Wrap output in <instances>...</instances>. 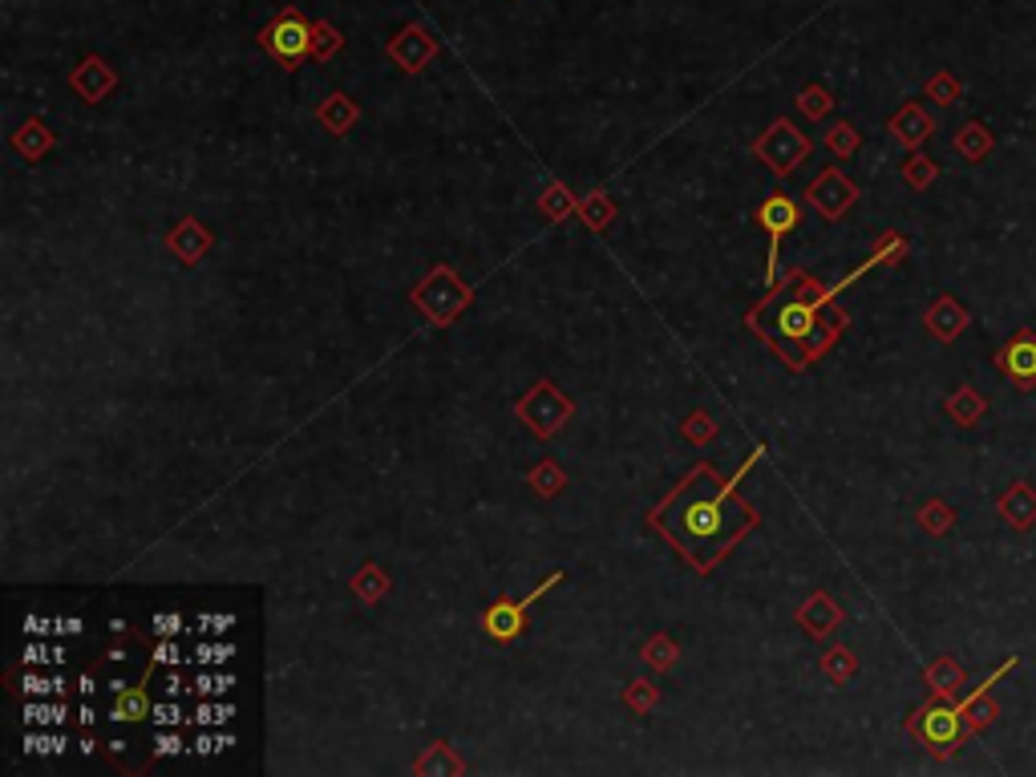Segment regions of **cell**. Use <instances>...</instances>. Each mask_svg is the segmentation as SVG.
Here are the masks:
<instances>
[{"label":"cell","instance_id":"1","mask_svg":"<svg viewBox=\"0 0 1036 777\" xmlns=\"http://www.w3.org/2000/svg\"><path fill=\"white\" fill-rule=\"evenodd\" d=\"M911 737H915L923 749H931L935 757H952L960 745L972 737V725H967V713L960 701H943V696H935L931 705L915 708V717H911Z\"/></svg>","mask_w":1036,"mask_h":777},{"label":"cell","instance_id":"2","mask_svg":"<svg viewBox=\"0 0 1036 777\" xmlns=\"http://www.w3.org/2000/svg\"><path fill=\"white\" fill-rule=\"evenodd\" d=\"M312 41H317V24H308L296 9H283L280 17L259 33V45L268 49L276 61L292 65V70L312 53Z\"/></svg>","mask_w":1036,"mask_h":777},{"label":"cell","instance_id":"3","mask_svg":"<svg viewBox=\"0 0 1036 777\" xmlns=\"http://www.w3.org/2000/svg\"><path fill=\"white\" fill-rule=\"evenodd\" d=\"M996 369L1008 385L1025 388V393L1036 388V332L1021 329L1016 336H1008V344L996 353Z\"/></svg>","mask_w":1036,"mask_h":777},{"label":"cell","instance_id":"4","mask_svg":"<svg viewBox=\"0 0 1036 777\" xmlns=\"http://www.w3.org/2000/svg\"><path fill=\"white\" fill-rule=\"evenodd\" d=\"M757 224L769 231V283L777 280V248H781V239L798 227V203L789 199V195H781V190H774L762 207H757Z\"/></svg>","mask_w":1036,"mask_h":777},{"label":"cell","instance_id":"5","mask_svg":"<svg viewBox=\"0 0 1036 777\" xmlns=\"http://www.w3.org/2000/svg\"><path fill=\"white\" fill-rule=\"evenodd\" d=\"M559 579H563V576H551V579H547V583H539V588L530 591L527 600H518V603L503 600V603H495V608L486 612V620H483L486 636H490V640H498V644H507V640H515L518 632H522V615H527V608H530V603H535V600H539V595H542V591H547V588H555Z\"/></svg>","mask_w":1036,"mask_h":777},{"label":"cell","instance_id":"6","mask_svg":"<svg viewBox=\"0 0 1036 777\" xmlns=\"http://www.w3.org/2000/svg\"><path fill=\"white\" fill-rule=\"evenodd\" d=\"M967 320H972V312H967L955 296H940V300L928 308L923 324H928V332L935 336V341L952 344V341H960V332L967 329Z\"/></svg>","mask_w":1036,"mask_h":777},{"label":"cell","instance_id":"7","mask_svg":"<svg viewBox=\"0 0 1036 777\" xmlns=\"http://www.w3.org/2000/svg\"><path fill=\"white\" fill-rule=\"evenodd\" d=\"M996 510H1001V518L1008 522V527L1021 530V535H1028V530L1036 527V490L1028 483H1021V478H1016V483L1001 495Z\"/></svg>","mask_w":1036,"mask_h":777},{"label":"cell","instance_id":"8","mask_svg":"<svg viewBox=\"0 0 1036 777\" xmlns=\"http://www.w3.org/2000/svg\"><path fill=\"white\" fill-rule=\"evenodd\" d=\"M891 130L899 134V142H906L911 151H919V146H923L931 134H935V118H931L923 106H915V102H911V106H903L895 118H891Z\"/></svg>","mask_w":1036,"mask_h":777},{"label":"cell","instance_id":"9","mask_svg":"<svg viewBox=\"0 0 1036 777\" xmlns=\"http://www.w3.org/2000/svg\"><path fill=\"white\" fill-rule=\"evenodd\" d=\"M988 413V397L980 393V388H972V385H960L947 397V417H952L960 429H972V425H980V417Z\"/></svg>","mask_w":1036,"mask_h":777},{"label":"cell","instance_id":"10","mask_svg":"<svg viewBox=\"0 0 1036 777\" xmlns=\"http://www.w3.org/2000/svg\"><path fill=\"white\" fill-rule=\"evenodd\" d=\"M928 681H931V693H935V696H943V701H955V696L964 693L967 676H964V669H960L952 656H940L928 669Z\"/></svg>","mask_w":1036,"mask_h":777},{"label":"cell","instance_id":"11","mask_svg":"<svg viewBox=\"0 0 1036 777\" xmlns=\"http://www.w3.org/2000/svg\"><path fill=\"white\" fill-rule=\"evenodd\" d=\"M814 203H818L826 215H842L850 203H854V187H850L842 175H835V170H830V175H826L822 183L814 187Z\"/></svg>","mask_w":1036,"mask_h":777},{"label":"cell","instance_id":"12","mask_svg":"<svg viewBox=\"0 0 1036 777\" xmlns=\"http://www.w3.org/2000/svg\"><path fill=\"white\" fill-rule=\"evenodd\" d=\"M996 151V138L984 122H967L960 134H955V154H964L967 163H984L988 154Z\"/></svg>","mask_w":1036,"mask_h":777},{"label":"cell","instance_id":"13","mask_svg":"<svg viewBox=\"0 0 1036 777\" xmlns=\"http://www.w3.org/2000/svg\"><path fill=\"white\" fill-rule=\"evenodd\" d=\"M814 312H818V304H786L781 312H777V332L781 336H794V341H806L814 332Z\"/></svg>","mask_w":1036,"mask_h":777},{"label":"cell","instance_id":"14","mask_svg":"<svg viewBox=\"0 0 1036 777\" xmlns=\"http://www.w3.org/2000/svg\"><path fill=\"white\" fill-rule=\"evenodd\" d=\"M151 701H146V688L142 684H130L126 693H118V705L110 713V721H146L151 717Z\"/></svg>","mask_w":1036,"mask_h":777},{"label":"cell","instance_id":"15","mask_svg":"<svg viewBox=\"0 0 1036 777\" xmlns=\"http://www.w3.org/2000/svg\"><path fill=\"white\" fill-rule=\"evenodd\" d=\"M231 660H236V644L227 636L199 640V644H195V664H203V669H227Z\"/></svg>","mask_w":1036,"mask_h":777},{"label":"cell","instance_id":"16","mask_svg":"<svg viewBox=\"0 0 1036 777\" xmlns=\"http://www.w3.org/2000/svg\"><path fill=\"white\" fill-rule=\"evenodd\" d=\"M919 522H923V530H928V535H947V530H952V522H955V515H952V507H947V503L931 498L928 507L919 510Z\"/></svg>","mask_w":1036,"mask_h":777},{"label":"cell","instance_id":"17","mask_svg":"<svg viewBox=\"0 0 1036 777\" xmlns=\"http://www.w3.org/2000/svg\"><path fill=\"white\" fill-rule=\"evenodd\" d=\"M236 717V705L231 701H203V705H195V725H203V729H215V725H227V721Z\"/></svg>","mask_w":1036,"mask_h":777},{"label":"cell","instance_id":"18","mask_svg":"<svg viewBox=\"0 0 1036 777\" xmlns=\"http://www.w3.org/2000/svg\"><path fill=\"white\" fill-rule=\"evenodd\" d=\"M151 721H154V729H178V725H187L190 717H183V705H178L175 696H166V701H154Z\"/></svg>","mask_w":1036,"mask_h":777},{"label":"cell","instance_id":"19","mask_svg":"<svg viewBox=\"0 0 1036 777\" xmlns=\"http://www.w3.org/2000/svg\"><path fill=\"white\" fill-rule=\"evenodd\" d=\"M903 175L911 187H931L935 183V175H940V166L931 163V158H923V154H911L903 166Z\"/></svg>","mask_w":1036,"mask_h":777},{"label":"cell","instance_id":"20","mask_svg":"<svg viewBox=\"0 0 1036 777\" xmlns=\"http://www.w3.org/2000/svg\"><path fill=\"white\" fill-rule=\"evenodd\" d=\"M65 733H29L24 737V749L29 754H65Z\"/></svg>","mask_w":1036,"mask_h":777},{"label":"cell","instance_id":"21","mask_svg":"<svg viewBox=\"0 0 1036 777\" xmlns=\"http://www.w3.org/2000/svg\"><path fill=\"white\" fill-rule=\"evenodd\" d=\"M195 632H199V636H231V632H236V615H227V612L199 615Z\"/></svg>","mask_w":1036,"mask_h":777},{"label":"cell","instance_id":"22","mask_svg":"<svg viewBox=\"0 0 1036 777\" xmlns=\"http://www.w3.org/2000/svg\"><path fill=\"white\" fill-rule=\"evenodd\" d=\"M151 628H154V636L158 640H178L183 632H187V624H183V615L178 612H158Z\"/></svg>","mask_w":1036,"mask_h":777},{"label":"cell","instance_id":"23","mask_svg":"<svg viewBox=\"0 0 1036 777\" xmlns=\"http://www.w3.org/2000/svg\"><path fill=\"white\" fill-rule=\"evenodd\" d=\"M928 94L935 97L940 106H952L955 97H960V82H955L952 73H940V77H935V82L928 85Z\"/></svg>","mask_w":1036,"mask_h":777},{"label":"cell","instance_id":"24","mask_svg":"<svg viewBox=\"0 0 1036 777\" xmlns=\"http://www.w3.org/2000/svg\"><path fill=\"white\" fill-rule=\"evenodd\" d=\"M231 745H236L231 733H199V737H195V754L211 757V754H219V749H231Z\"/></svg>","mask_w":1036,"mask_h":777},{"label":"cell","instance_id":"25","mask_svg":"<svg viewBox=\"0 0 1036 777\" xmlns=\"http://www.w3.org/2000/svg\"><path fill=\"white\" fill-rule=\"evenodd\" d=\"M21 693L24 696H53V684H49V676H41L37 669H29L21 676Z\"/></svg>","mask_w":1036,"mask_h":777},{"label":"cell","instance_id":"26","mask_svg":"<svg viewBox=\"0 0 1036 777\" xmlns=\"http://www.w3.org/2000/svg\"><path fill=\"white\" fill-rule=\"evenodd\" d=\"M154 754L178 757V754H183V737H178L175 729H158V733H154Z\"/></svg>","mask_w":1036,"mask_h":777},{"label":"cell","instance_id":"27","mask_svg":"<svg viewBox=\"0 0 1036 777\" xmlns=\"http://www.w3.org/2000/svg\"><path fill=\"white\" fill-rule=\"evenodd\" d=\"M154 664H166V669H178V664H187V656L178 652L175 640H158V648H154Z\"/></svg>","mask_w":1036,"mask_h":777},{"label":"cell","instance_id":"28","mask_svg":"<svg viewBox=\"0 0 1036 777\" xmlns=\"http://www.w3.org/2000/svg\"><path fill=\"white\" fill-rule=\"evenodd\" d=\"M21 660H24V669H45V664H49V644H41L37 636H29Z\"/></svg>","mask_w":1036,"mask_h":777},{"label":"cell","instance_id":"29","mask_svg":"<svg viewBox=\"0 0 1036 777\" xmlns=\"http://www.w3.org/2000/svg\"><path fill=\"white\" fill-rule=\"evenodd\" d=\"M801 110H806L810 118H822L826 110H830V94H822V90H806V94H801Z\"/></svg>","mask_w":1036,"mask_h":777},{"label":"cell","instance_id":"30","mask_svg":"<svg viewBox=\"0 0 1036 777\" xmlns=\"http://www.w3.org/2000/svg\"><path fill=\"white\" fill-rule=\"evenodd\" d=\"M830 146H835L838 154L859 151V134H854L850 126H835V134H830Z\"/></svg>","mask_w":1036,"mask_h":777},{"label":"cell","instance_id":"31","mask_svg":"<svg viewBox=\"0 0 1036 777\" xmlns=\"http://www.w3.org/2000/svg\"><path fill=\"white\" fill-rule=\"evenodd\" d=\"M336 45H341V41H336V33H332L329 24H317V41H312V53H317V58H324V53H332Z\"/></svg>","mask_w":1036,"mask_h":777},{"label":"cell","instance_id":"32","mask_svg":"<svg viewBox=\"0 0 1036 777\" xmlns=\"http://www.w3.org/2000/svg\"><path fill=\"white\" fill-rule=\"evenodd\" d=\"M49 632H53V620H41V615L24 620V636H49Z\"/></svg>","mask_w":1036,"mask_h":777},{"label":"cell","instance_id":"33","mask_svg":"<svg viewBox=\"0 0 1036 777\" xmlns=\"http://www.w3.org/2000/svg\"><path fill=\"white\" fill-rule=\"evenodd\" d=\"M195 693H203V696H215V672H195Z\"/></svg>","mask_w":1036,"mask_h":777},{"label":"cell","instance_id":"34","mask_svg":"<svg viewBox=\"0 0 1036 777\" xmlns=\"http://www.w3.org/2000/svg\"><path fill=\"white\" fill-rule=\"evenodd\" d=\"M231 684H236L231 669H219V672H215V696H227V693H231Z\"/></svg>","mask_w":1036,"mask_h":777},{"label":"cell","instance_id":"35","mask_svg":"<svg viewBox=\"0 0 1036 777\" xmlns=\"http://www.w3.org/2000/svg\"><path fill=\"white\" fill-rule=\"evenodd\" d=\"M58 636H82V620H53Z\"/></svg>","mask_w":1036,"mask_h":777},{"label":"cell","instance_id":"36","mask_svg":"<svg viewBox=\"0 0 1036 777\" xmlns=\"http://www.w3.org/2000/svg\"><path fill=\"white\" fill-rule=\"evenodd\" d=\"M65 717H70V708L61 705V701H53V705H49V729H61Z\"/></svg>","mask_w":1036,"mask_h":777},{"label":"cell","instance_id":"37","mask_svg":"<svg viewBox=\"0 0 1036 777\" xmlns=\"http://www.w3.org/2000/svg\"><path fill=\"white\" fill-rule=\"evenodd\" d=\"M77 688H82V701H90V696L97 693V681H94V672H85L82 681H77Z\"/></svg>","mask_w":1036,"mask_h":777},{"label":"cell","instance_id":"38","mask_svg":"<svg viewBox=\"0 0 1036 777\" xmlns=\"http://www.w3.org/2000/svg\"><path fill=\"white\" fill-rule=\"evenodd\" d=\"M77 721H82V725H85V729H94V721H97V713H94V705H90V701H85V705H82V708H77Z\"/></svg>","mask_w":1036,"mask_h":777},{"label":"cell","instance_id":"39","mask_svg":"<svg viewBox=\"0 0 1036 777\" xmlns=\"http://www.w3.org/2000/svg\"><path fill=\"white\" fill-rule=\"evenodd\" d=\"M163 693H166V696H175V701H178V696H183V681H178L175 672L166 676V688H163Z\"/></svg>","mask_w":1036,"mask_h":777},{"label":"cell","instance_id":"40","mask_svg":"<svg viewBox=\"0 0 1036 777\" xmlns=\"http://www.w3.org/2000/svg\"><path fill=\"white\" fill-rule=\"evenodd\" d=\"M49 664H53V669H61V664H65V648L49 644Z\"/></svg>","mask_w":1036,"mask_h":777},{"label":"cell","instance_id":"41","mask_svg":"<svg viewBox=\"0 0 1036 777\" xmlns=\"http://www.w3.org/2000/svg\"><path fill=\"white\" fill-rule=\"evenodd\" d=\"M49 684H53V696H65V676H61V672H53Z\"/></svg>","mask_w":1036,"mask_h":777},{"label":"cell","instance_id":"42","mask_svg":"<svg viewBox=\"0 0 1036 777\" xmlns=\"http://www.w3.org/2000/svg\"><path fill=\"white\" fill-rule=\"evenodd\" d=\"M126 688H130L126 676H114V681H110V693H126Z\"/></svg>","mask_w":1036,"mask_h":777},{"label":"cell","instance_id":"43","mask_svg":"<svg viewBox=\"0 0 1036 777\" xmlns=\"http://www.w3.org/2000/svg\"><path fill=\"white\" fill-rule=\"evenodd\" d=\"M110 660H114V664H122V660H130V652H126V648H110Z\"/></svg>","mask_w":1036,"mask_h":777}]
</instances>
